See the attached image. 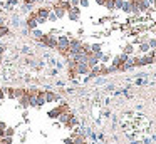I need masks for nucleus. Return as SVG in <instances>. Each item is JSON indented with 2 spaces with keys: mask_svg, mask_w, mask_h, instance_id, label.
I'll use <instances>...</instances> for the list:
<instances>
[{
  "mask_svg": "<svg viewBox=\"0 0 156 144\" xmlns=\"http://www.w3.org/2000/svg\"><path fill=\"white\" fill-rule=\"evenodd\" d=\"M66 111H69V106L66 102H61V104H57V106H54L51 111L47 112V117L51 121H57L59 119V116H61L62 112H66Z\"/></svg>",
  "mask_w": 156,
  "mask_h": 144,
  "instance_id": "nucleus-1",
  "label": "nucleus"
},
{
  "mask_svg": "<svg viewBox=\"0 0 156 144\" xmlns=\"http://www.w3.org/2000/svg\"><path fill=\"white\" fill-rule=\"evenodd\" d=\"M39 44H42L47 49H55L57 47V35H52V33H42Z\"/></svg>",
  "mask_w": 156,
  "mask_h": 144,
  "instance_id": "nucleus-2",
  "label": "nucleus"
},
{
  "mask_svg": "<svg viewBox=\"0 0 156 144\" xmlns=\"http://www.w3.org/2000/svg\"><path fill=\"white\" fill-rule=\"evenodd\" d=\"M49 12H51V9H49V7H39V9L35 10L39 25H44V23H47V15H49Z\"/></svg>",
  "mask_w": 156,
  "mask_h": 144,
  "instance_id": "nucleus-3",
  "label": "nucleus"
},
{
  "mask_svg": "<svg viewBox=\"0 0 156 144\" xmlns=\"http://www.w3.org/2000/svg\"><path fill=\"white\" fill-rule=\"evenodd\" d=\"M25 27H27L29 30H34V29H37V27H39L37 13H35V10H34V12H30V13L27 15V19H25Z\"/></svg>",
  "mask_w": 156,
  "mask_h": 144,
  "instance_id": "nucleus-4",
  "label": "nucleus"
},
{
  "mask_svg": "<svg viewBox=\"0 0 156 144\" xmlns=\"http://www.w3.org/2000/svg\"><path fill=\"white\" fill-rule=\"evenodd\" d=\"M17 100H19V107H22V109H29V107H30V94H29V90H25Z\"/></svg>",
  "mask_w": 156,
  "mask_h": 144,
  "instance_id": "nucleus-5",
  "label": "nucleus"
},
{
  "mask_svg": "<svg viewBox=\"0 0 156 144\" xmlns=\"http://www.w3.org/2000/svg\"><path fill=\"white\" fill-rule=\"evenodd\" d=\"M66 17H67L71 22H77V20L81 19V9H79V7H72V9L67 12Z\"/></svg>",
  "mask_w": 156,
  "mask_h": 144,
  "instance_id": "nucleus-6",
  "label": "nucleus"
},
{
  "mask_svg": "<svg viewBox=\"0 0 156 144\" xmlns=\"http://www.w3.org/2000/svg\"><path fill=\"white\" fill-rule=\"evenodd\" d=\"M61 100V96H59L57 92H54V90H45V102L47 104H52V102H59Z\"/></svg>",
  "mask_w": 156,
  "mask_h": 144,
  "instance_id": "nucleus-7",
  "label": "nucleus"
},
{
  "mask_svg": "<svg viewBox=\"0 0 156 144\" xmlns=\"http://www.w3.org/2000/svg\"><path fill=\"white\" fill-rule=\"evenodd\" d=\"M52 12H54L55 15H57V19H59V20H61V19H64V17L67 15L66 9L61 5V3H54V5H52Z\"/></svg>",
  "mask_w": 156,
  "mask_h": 144,
  "instance_id": "nucleus-8",
  "label": "nucleus"
},
{
  "mask_svg": "<svg viewBox=\"0 0 156 144\" xmlns=\"http://www.w3.org/2000/svg\"><path fill=\"white\" fill-rule=\"evenodd\" d=\"M4 90L7 99H15V87H4Z\"/></svg>",
  "mask_w": 156,
  "mask_h": 144,
  "instance_id": "nucleus-9",
  "label": "nucleus"
},
{
  "mask_svg": "<svg viewBox=\"0 0 156 144\" xmlns=\"http://www.w3.org/2000/svg\"><path fill=\"white\" fill-rule=\"evenodd\" d=\"M7 35H10V29L7 25H0V39L2 37H7Z\"/></svg>",
  "mask_w": 156,
  "mask_h": 144,
  "instance_id": "nucleus-10",
  "label": "nucleus"
},
{
  "mask_svg": "<svg viewBox=\"0 0 156 144\" xmlns=\"http://www.w3.org/2000/svg\"><path fill=\"white\" fill-rule=\"evenodd\" d=\"M15 134H17V131H15V127H12V126H7V127H5V136H10V137H14Z\"/></svg>",
  "mask_w": 156,
  "mask_h": 144,
  "instance_id": "nucleus-11",
  "label": "nucleus"
},
{
  "mask_svg": "<svg viewBox=\"0 0 156 144\" xmlns=\"http://www.w3.org/2000/svg\"><path fill=\"white\" fill-rule=\"evenodd\" d=\"M30 33H32V37H34L35 40H39V39H41V35H42V33H44V32H42V30H41V29H39V27H37V29L30 30Z\"/></svg>",
  "mask_w": 156,
  "mask_h": 144,
  "instance_id": "nucleus-12",
  "label": "nucleus"
},
{
  "mask_svg": "<svg viewBox=\"0 0 156 144\" xmlns=\"http://www.w3.org/2000/svg\"><path fill=\"white\" fill-rule=\"evenodd\" d=\"M104 7H106L108 10H114V9H116V0H106Z\"/></svg>",
  "mask_w": 156,
  "mask_h": 144,
  "instance_id": "nucleus-13",
  "label": "nucleus"
},
{
  "mask_svg": "<svg viewBox=\"0 0 156 144\" xmlns=\"http://www.w3.org/2000/svg\"><path fill=\"white\" fill-rule=\"evenodd\" d=\"M57 15H55V13L54 12H52V9H51V12H49V15H47V22H52V23H54V22H57Z\"/></svg>",
  "mask_w": 156,
  "mask_h": 144,
  "instance_id": "nucleus-14",
  "label": "nucleus"
},
{
  "mask_svg": "<svg viewBox=\"0 0 156 144\" xmlns=\"http://www.w3.org/2000/svg\"><path fill=\"white\" fill-rule=\"evenodd\" d=\"M139 50H141V52H148V50H149V44H141V45H139Z\"/></svg>",
  "mask_w": 156,
  "mask_h": 144,
  "instance_id": "nucleus-15",
  "label": "nucleus"
},
{
  "mask_svg": "<svg viewBox=\"0 0 156 144\" xmlns=\"http://www.w3.org/2000/svg\"><path fill=\"white\" fill-rule=\"evenodd\" d=\"M79 7H89V0H79Z\"/></svg>",
  "mask_w": 156,
  "mask_h": 144,
  "instance_id": "nucleus-16",
  "label": "nucleus"
},
{
  "mask_svg": "<svg viewBox=\"0 0 156 144\" xmlns=\"http://www.w3.org/2000/svg\"><path fill=\"white\" fill-rule=\"evenodd\" d=\"M35 2H37V0H24V5H27V7H32Z\"/></svg>",
  "mask_w": 156,
  "mask_h": 144,
  "instance_id": "nucleus-17",
  "label": "nucleus"
},
{
  "mask_svg": "<svg viewBox=\"0 0 156 144\" xmlns=\"http://www.w3.org/2000/svg\"><path fill=\"white\" fill-rule=\"evenodd\" d=\"M4 99H7L5 97V90H4V87H0V100H4Z\"/></svg>",
  "mask_w": 156,
  "mask_h": 144,
  "instance_id": "nucleus-18",
  "label": "nucleus"
},
{
  "mask_svg": "<svg viewBox=\"0 0 156 144\" xmlns=\"http://www.w3.org/2000/svg\"><path fill=\"white\" fill-rule=\"evenodd\" d=\"M64 144H76V142H74V139H72V137H66Z\"/></svg>",
  "mask_w": 156,
  "mask_h": 144,
  "instance_id": "nucleus-19",
  "label": "nucleus"
},
{
  "mask_svg": "<svg viewBox=\"0 0 156 144\" xmlns=\"http://www.w3.org/2000/svg\"><path fill=\"white\" fill-rule=\"evenodd\" d=\"M72 7H79V0H69Z\"/></svg>",
  "mask_w": 156,
  "mask_h": 144,
  "instance_id": "nucleus-20",
  "label": "nucleus"
},
{
  "mask_svg": "<svg viewBox=\"0 0 156 144\" xmlns=\"http://www.w3.org/2000/svg\"><path fill=\"white\" fill-rule=\"evenodd\" d=\"M4 54H5V45L0 44V55H4Z\"/></svg>",
  "mask_w": 156,
  "mask_h": 144,
  "instance_id": "nucleus-21",
  "label": "nucleus"
},
{
  "mask_svg": "<svg viewBox=\"0 0 156 144\" xmlns=\"http://www.w3.org/2000/svg\"><path fill=\"white\" fill-rule=\"evenodd\" d=\"M96 3H98V5H104L106 0H96Z\"/></svg>",
  "mask_w": 156,
  "mask_h": 144,
  "instance_id": "nucleus-22",
  "label": "nucleus"
},
{
  "mask_svg": "<svg viewBox=\"0 0 156 144\" xmlns=\"http://www.w3.org/2000/svg\"><path fill=\"white\" fill-rule=\"evenodd\" d=\"M0 25H5V19H4V17H0Z\"/></svg>",
  "mask_w": 156,
  "mask_h": 144,
  "instance_id": "nucleus-23",
  "label": "nucleus"
}]
</instances>
